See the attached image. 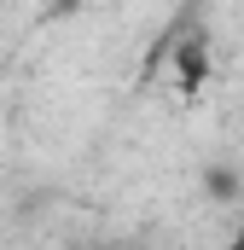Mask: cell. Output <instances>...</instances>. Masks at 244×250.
Listing matches in <instances>:
<instances>
[{"label":"cell","mask_w":244,"mask_h":250,"mask_svg":"<svg viewBox=\"0 0 244 250\" xmlns=\"http://www.w3.org/2000/svg\"><path fill=\"white\" fill-rule=\"evenodd\" d=\"M227 250H244V233H239V239H233V245H227Z\"/></svg>","instance_id":"1"}]
</instances>
